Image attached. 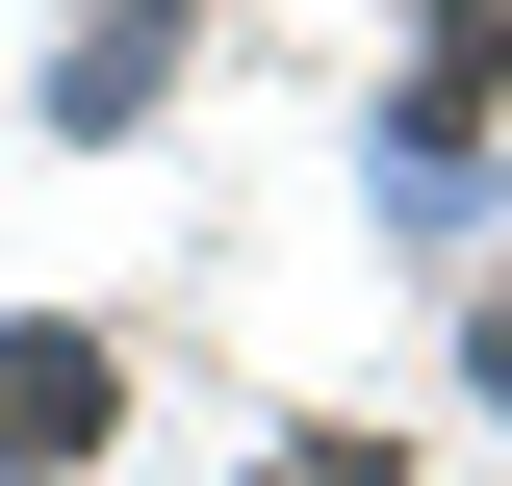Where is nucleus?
I'll use <instances>...</instances> for the list:
<instances>
[{
	"label": "nucleus",
	"mask_w": 512,
	"mask_h": 486,
	"mask_svg": "<svg viewBox=\"0 0 512 486\" xmlns=\"http://www.w3.org/2000/svg\"><path fill=\"white\" fill-rule=\"evenodd\" d=\"M103 435V333H0V461H77Z\"/></svg>",
	"instance_id": "1"
}]
</instances>
